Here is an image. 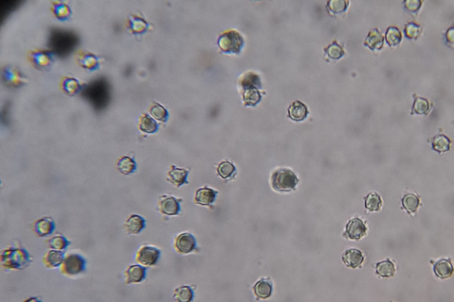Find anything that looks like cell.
I'll return each instance as SVG.
<instances>
[{"label": "cell", "instance_id": "1", "mask_svg": "<svg viewBox=\"0 0 454 302\" xmlns=\"http://www.w3.org/2000/svg\"><path fill=\"white\" fill-rule=\"evenodd\" d=\"M30 263L29 254L25 249H5L0 255V264L6 270H22L28 266Z\"/></svg>", "mask_w": 454, "mask_h": 302}, {"label": "cell", "instance_id": "2", "mask_svg": "<svg viewBox=\"0 0 454 302\" xmlns=\"http://www.w3.org/2000/svg\"><path fill=\"white\" fill-rule=\"evenodd\" d=\"M298 181L296 175L287 169H280L275 171L272 178L273 189L281 192H288L294 189Z\"/></svg>", "mask_w": 454, "mask_h": 302}, {"label": "cell", "instance_id": "3", "mask_svg": "<svg viewBox=\"0 0 454 302\" xmlns=\"http://www.w3.org/2000/svg\"><path fill=\"white\" fill-rule=\"evenodd\" d=\"M87 262L83 256L72 253L65 255L62 264L59 267L60 273L63 275L73 276L78 275L86 270Z\"/></svg>", "mask_w": 454, "mask_h": 302}, {"label": "cell", "instance_id": "4", "mask_svg": "<svg viewBox=\"0 0 454 302\" xmlns=\"http://www.w3.org/2000/svg\"><path fill=\"white\" fill-rule=\"evenodd\" d=\"M242 36L234 30L224 33L219 38V44L222 50L227 53H238L243 46Z\"/></svg>", "mask_w": 454, "mask_h": 302}, {"label": "cell", "instance_id": "5", "mask_svg": "<svg viewBox=\"0 0 454 302\" xmlns=\"http://www.w3.org/2000/svg\"><path fill=\"white\" fill-rule=\"evenodd\" d=\"M160 252L154 247L144 246L138 250L136 261L138 264L144 265L155 264L159 259Z\"/></svg>", "mask_w": 454, "mask_h": 302}, {"label": "cell", "instance_id": "6", "mask_svg": "<svg viewBox=\"0 0 454 302\" xmlns=\"http://www.w3.org/2000/svg\"><path fill=\"white\" fill-rule=\"evenodd\" d=\"M159 210L164 215L175 216L180 212V202L173 197L163 195L158 202Z\"/></svg>", "mask_w": 454, "mask_h": 302}, {"label": "cell", "instance_id": "7", "mask_svg": "<svg viewBox=\"0 0 454 302\" xmlns=\"http://www.w3.org/2000/svg\"><path fill=\"white\" fill-rule=\"evenodd\" d=\"M196 240L192 234H181L176 238L175 241V249L182 254L189 253L196 248Z\"/></svg>", "mask_w": 454, "mask_h": 302}, {"label": "cell", "instance_id": "8", "mask_svg": "<svg viewBox=\"0 0 454 302\" xmlns=\"http://www.w3.org/2000/svg\"><path fill=\"white\" fill-rule=\"evenodd\" d=\"M29 58L36 67L45 69L51 65L53 61L52 54L45 50H35L30 53Z\"/></svg>", "mask_w": 454, "mask_h": 302}, {"label": "cell", "instance_id": "9", "mask_svg": "<svg viewBox=\"0 0 454 302\" xmlns=\"http://www.w3.org/2000/svg\"><path fill=\"white\" fill-rule=\"evenodd\" d=\"M189 172L182 168H178L175 165H171L168 171L166 180L177 187H180L184 184H187V177Z\"/></svg>", "mask_w": 454, "mask_h": 302}, {"label": "cell", "instance_id": "10", "mask_svg": "<svg viewBox=\"0 0 454 302\" xmlns=\"http://www.w3.org/2000/svg\"><path fill=\"white\" fill-rule=\"evenodd\" d=\"M146 226V221L140 216L132 214L126 220L124 229L129 234H136L141 232Z\"/></svg>", "mask_w": 454, "mask_h": 302}, {"label": "cell", "instance_id": "11", "mask_svg": "<svg viewBox=\"0 0 454 302\" xmlns=\"http://www.w3.org/2000/svg\"><path fill=\"white\" fill-rule=\"evenodd\" d=\"M367 228L362 220L353 219L348 223L346 233L351 239L359 240L364 236Z\"/></svg>", "mask_w": 454, "mask_h": 302}, {"label": "cell", "instance_id": "12", "mask_svg": "<svg viewBox=\"0 0 454 302\" xmlns=\"http://www.w3.org/2000/svg\"><path fill=\"white\" fill-rule=\"evenodd\" d=\"M77 59L82 67L90 71L95 70L99 65L98 57L89 51H79Z\"/></svg>", "mask_w": 454, "mask_h": 302}, {"label": "cell", "instance_id": "13", "mask_svg": "<svg viewBox=\"0 0 454 302\" xmlns=\"http://www.w3.org/2000/svg\"><path fill=\"white\" fill-rule=\"evenodd\" d=\"M146 268L140 265H133L127 268L125 272L126 284L141 282L146 277Z\"/></svg>", "mask_w": 454, "mask_h": 302}, {"label": "cell", "instance_id": "14", "mask_svg": "<svg viewBox=\"0 0 454 302\" xmlns=\"http://www.w3.org/2000/svg\"><path fill=\"white\" fill-rule=\"evenodd\" d=\"M65 253L62 251L51 250L45 254L42 263L48 268L59 267L65 259Z\"/></svg>", "mask_w": 454, "mask_h": 302}, {"label": "cell", "instance_id": "15", "mask_svg": "<svg viewBox=\"0 0 454 302\" xmlns=\"http://www.w3.org/2000/svg\"><path fill=\"white\" fill-rule=\"evenodd\" d=\"M217 194L218 192L207 187L199 189L196 192L194 202L202 205H210L214 202Z\"/></svg>", "mask_w": 454, "mask_h": 302}, {"label": "cell", "instance_id": "16", "mask_svg": "<svg viewBox=\"0 0 454 302\" xmlns=\"http://www.w3.org/2000/svg\"><path fill=\"white\" fill-rule=\"evenodd\" d=\"M343 261L347 266L355 268L361 265L364 257L362 253L357 249L348 250L343 256Z\"/></svg>", "mask_w": 454, "mask_h": 302}, {"label": "cell", "instance_id": "17", "mask_svg": "<svg viewBox=\"0 0 454 302\" xmlns=\"http://www.w3.org/2000/svg\"><path fill=\"white\" fill-rule=\"evenodd\" d=\"M288 111L289 117L295 121H301L305 119L308 113L307 106L298 101L290 106Z\"/></svg>", "mask_w": 454, "mask_h": 302}, {"label": "cell", "instance_id": "18", "mask_svg": "<svg viewBox=\"0 0 454 302\" xmlns=\"http://www.w3.org/2000/svg\"><path fill=\"white\" fill-rule=\"evenodd\" d=\"M3 77L6 83L13 86H20L26 80L20 72L13 67L5 68L3 71Z\"/></svg>", "mask_w": 454, "mask_h": 302}, {"label": "cell", "instance_id": "19", "mask_svg": "<svg viewBox=\"0 0 454 302\" xmlns=\"http://www.w3.org/2000/svg\"><path fill=\"white\" fill-rule=\"evenodd\" d=\"M383 35L377 29H374L371 30L369 32L364 41V45L370 47L372 50H376L380 49L383 47Z\"/></svg>", "mask_w": 454, "mask_h": 302}, {"label": "cell", "instance_id": "20", "mask_svg": "<svg viewBox=\"0 0 454 302\" xmlns=\"http://www.w3.org/2000/svg\"><path fill=\"white\" fill-rule=\"evenodd\" d=\"M434 272L441 279H446L452 275L453 267L448 260L442 259L436 263L434 267Z\"/></svg>", "mask_w": 454, "mask_h": 302}, {"label": "cell", "instance_id": "21", "mask_svg": "<svg viewBox=\"0 0 454 302\" xmlns=\"http://www.w3.org/2000/svg\"><path fill=\"white\" fill-rule=\"evenodd\" d=\"M116 167L120 173L129 175L134 173L137 168V165L134 160L129 156H125L117 160Z\"/></svg>", "mask_w": 454, "mask_h": 302}, {"label": "cell", "instance_id": "22", "mask_svg": "<svg viewBox=\"0 0 454 302\" xmlns=\"http://www.w3.org/2000/svg\"><path fill=\"white\" fill-rule=\"evenodd\" d=\"M53 229V223L48 219L39 220L34 227L35 233L39 237L46 236L51 234Z\"/></svg>", "mask_w": 454, "mask_h": 302}, {"label": "cell", "instance_id": "23", "mask_svg": "<svg viewBox=\"0 0 454 302\" xmlns=\"http://www.w3.org/2000/svg\"><path fill=\"white\" fill-rule=\"evenodd\" d=\"M52 12L54 16L59 20L68 19L71 16L70 7L62 1H54L52 4Z\"/></svg>", "mask_w": 454, "mask_h": 302}, {"label": "cell", "instance_id": "24", "mask_svg": "<svg viewBox=\"0 0 454 302\" xmlns=\"http://www.w3.org/2000/svg\"><path fill=\"white\" fill-rule=\"evenodd\" d=\"M61 87L66 94L70 95L77 94L81 88L80 81L71 77L63 78L61 81Z\"/></svg>", "mask_w": 454, "mask_h": 302}, {"label": "cell", "instance_id": "25", "mask_svg": "<svg viewBox=\"0 0 454 302\" xmlns=\"http://www.w3.org/2000/svg\"><path fill=\"white\" fill-rule=\"evenodd\" d=\"M138 126L141 131L148 133V134L156 132L158 128L156 122L147 114H143L140 117Z\"/></svg>", "mask_w": 454, "mask_h": 302}, {"label": "cell", "instance_id": "26", "mask_svg": "<svg viewBox=\"0 0 454 302\" xmlns=\"http://www.w3.org/2000/svg\"><path fill=\"white\" fill-rule=\"evenodd\" d=\"M376 272L378 275L383 277H389L394 275L395 267L389 260L379 263L376 265Z\"/></svg>", "mask_w": 454, "mask_h": 302}, {"label": "cell", "instance_id": "27", "mask_svg": "<svg viewBox=\"0 0 454 302\" xmlns=\"http://www.w3.org/2000/svg\"><path fill=\"white\" fill-rule=\"evenodd\" d=\"M69 241L61 235H56L47 240V246L51 250L62 251L67 248L69 245Z\"/></svg>", "mask_w": 454, "mask_h": 302}, {"label": "cell", "instance_id": "28", "mask_svg": "<svg viewBox=\"0 0 454 302\" xmlns=\"http://www.w3.org/2000/svg\"><path fill=\"white\" fill-rule=\"evenodd\" d=\"M432 148L438 152H446L450 149V141L446 136L438 135L433 141Z\"/></svg>", "mask_w": 454, "mask_h": 302}, {"label": "cell", "instance_id": "29", "mask_svg": "<svg viewBox=\"0 0 454 302\" xmlns=\"http://www.w3.org/2000/svg\"><path fill=\"white\" fill-rule=\"evenodd\" d=\"M174 298L178 302H190L193 300V292L188 286L181 287L175 290Z\"/></svg>", "mask_w": 454, "mask_h": 302}, {"label": "cell", "instance_id": "30", "mask_svg": "<svg viewBox=\"0 0 454 302\" xmlns=\"http://www.w3.org/2000/svg\"><path fill=\"white\" fill-rule=\"evenodd\" d=\"M272 285L270 283L262 280L256 284L254 287V291L257 297L263 299L268 298L270 297L272 293Z\"/></svg>", "mask_w": 454, "mask_h": 302}, {"label": "cell", "instance_id": "31", "mask_svg": "<svg viewBox=\"0 0 454 302\" xmlns=\"http://www.w3.org/2000/svg\"><path fill=\"white\" fill-rule=\"evenodd\" d=\"M386 37L390 46H394L400 43L402 40L401 32L397 27H390L387 30Z\"/></svg>", "mask_w": 454, "mask_h": 302}, {"label": "cell", "instance_id": "32", "mask_svg": "<svg viewBox=\"0 0 454 302\" xmlns=\"http://www.w3.org/2000/svg\"><path fill=\"white\" fill-rule=\"evenodd\" d=\"M218 173L224 179L231 177L236 171V169L231 163L225 161L220 163L217 168Z\"/></svg>", "mask_w": 454, "mask_h": 302}, {"label": "cell", "instance_id": "33", "mask_svg": "<svg viewBox=\"0 0 454 302\" xmlns=\"http://www.w3.org/2000/svg\"><path fill=\"white\" fill-rule=\"evenodd\" d=\"M404 207L409 212H415L419 205V198L413 194L406 195L402 200Z\"/></svg>", "mask_w": 454, "mask_h": 302}, {"label": "cell", "instance_id": "34", "mask_svg": "<svg viewBox=\"0 0 454 302\" xmlns=\"http://www.w3.org/2000/svg\"><path fill=\"white\" fill-rule=\"evenodd\" d=\"M381 205V198L376 193H371L365 198V208L370 211H378Z\"/></svg>", "mask_w": 454, "mask_h": 302}, {"label": "cell", "instance_id": "35", "mask_svg": "<svg viewBox=\"0 0 454 302\" xmlns=\"http://www.w3.org/2000/svg\"><path fill=\"white\" fill-rule=\"evenodd\" d=\"M349 3L345 0H331L328 2V7L332 13L338 14L346 10Z\"/></svg>", "mask_w": 454, "mask_h": 302}, {"label": "cell", "instance_id": "36", "mask_svg": "<svg viewBox=\"0 0 454 302\" xmlns=\"http://www.w3.org/2000/svg\"><path fill=\"white\" fill-rule=\"evenodd\" d=\"M429 104L426 99L417 98L414 100L412 110L417 114H425L429 110Z\"/></svg>", "mask_w": 454, "mask_h": 302}, {"label": "cell", "instance_id": "37", "mask_svg": "<svg viewBox=\"0 0 454 302\" xmlns=\"http://www.w3.org/2000/svg\"><path fill=\"white\" fill-rule=\"evenodd\" d=\"M328 55L332 59H338L344 54V51L337 42L334 41L325 49Z\"/></svg>", "mask_w": 454, "mask_h": 302}, {"label": "cell", "instance_id": "38", "mask_svg": "<svg viewBox=\"0 0 454 302\" xmlns=\"http://www.w3.org/2000/svg\"><path fill=\"white\" fill-rule=\"evenodd\" d=\"M422 27L414 23H408L406 25L405 33L409 38H416L421 33Z\"/></svg>", "mask_w": 454, "mask_h": 302}, {"label": "cell", "instance_id": "39", "mask_svg": "<svg viewBox=\"0 0 454 302\" xmlns=\"http://www.w3.org/2000/svg\"><path fill=\"white\" fill-rule=\"evenodd\" d=\"M151 114L154 117H155L160 121L165 122L167 119L168 113L161 106L159 105H154L151 108L150 111Z\"/></svg>", "mask_w": 454, "mask_h": 302}, {"label": "cell", "instance_id": "40", "mask_svg": "<svg viewBox=\"0 0 454 302\" xmlns=\"http://www.w3.org/2000/svg\"><path fill=\"white\" fill-rule=\"evenodd\" d=\"M404 3L405 8L412 13L418 10L422 4V2L420 0H406Z\"/></svg>", "mask_w": 454, "mask_h": 302}, {"label": "cell", "instance_id": "41", "mask_svg": "<svg viewBox=\"0 0 454 302\" xmlns=\"http://www.w3.org/2000/svg\"><path fill=\"white\" fill-rule=\"evenodd\" d=\"M446 38L448 41L450 42V43H454V28H452L448 30V31L446 33Z\"/></svg>", "mask_w": 454, "mask_h": 302}, {"label": "cell", "instance_id": "42", "mask_svg": "<svg viewBox=\"0 0 454 302\" xmlns=\"http://www.w3.org/2000/svg\"><path fill=\"white\" fill-rule=\"evenodd\" d=\"M22 302H43L37 297H31L23 301Z\"/></svg>", "mask_w": 454, "mask_h": 302}]
</instances>
